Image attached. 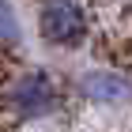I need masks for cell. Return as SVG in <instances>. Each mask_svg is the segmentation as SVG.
<instances>
[{"instance_id":"obj_1","label":"cell","mask_w":132,"mask_h":132,"mask_svg":"<svg viewBox=\"0 0 132 132\" xmlns=\"http://www.w3.org/2000/svg\"><path fill=\"white\" fill-rule=\"evenodd\" d=\"M61 83L45 68H23L4 83V110L15 121H45L61 110Z\"/></svg>"},{"instance_id":"obj_2","label":"cell","mask_w":132,"mask_h":132,"mask_svg":"<svg viewBox=\"0 0 132 132\" xmlns=\"http://www.w3.org/2000/svg\"><path fill=\"white\" fill-rule=\"evenodd\" d=\"M38 38L53 49H79L91 38V11L83 4H42L38 15Z\"/></svg>"},{"instance_id":"obj_3","label":"cell","mask_w":132,"mask_h":132,"mask_svg":"<svg viewBox=\"0 0 132 132\" xmlns=\"http://www.w3.org/2000/svg\"><path fill=\"white\" fill-rule=\"evenodd\" d=\"M72 87L91 106H125V102H132V76L121 68H110V64L83 68L72 79Z\"/></svg>"},{"instance_id":"obj_4","label":"cell","mask_w":132,"mask_h":132,"mask_svg":"<svg viewBox=\"0 0 132 132\" xmlns=\"http://www.w3.org/2000/svg\"><path fill=\"white\" fill-rule=\"evenodd\" d=\"M19 34H23L19 11L11 8V4H0V45H11V42H19Z\"/></svg>"}]
</instances>
